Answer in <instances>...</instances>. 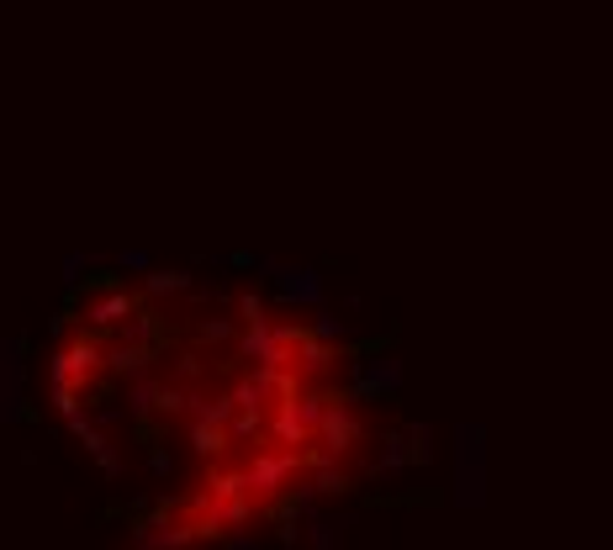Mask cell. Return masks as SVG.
I'll list each match as a JSON object with an SVG mask.
<instances>
[{"instance_id":"cell-1","label":"cell","mask_w":613,"mask_h":550,"mask_svg":"<svg viewBox=\"0 0 613 550\" xmlns=\"http://www.w3.org/2000/svg\"><path fill=\"white\" fill-rule=\"evenodd\" d=\"M43 397L127 550H281L397 455L381 339L265 275L90 265L48 323Z\"/></svg>"}]
</instances>
